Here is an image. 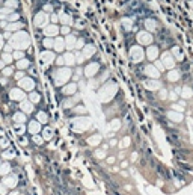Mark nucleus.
<instances>
[{"label":"nucleus","instance_id":"1","mask_svg":"<svg viewBox=\"0 0 193 195\" xmlns=\"http://www.w3.org/2000/svg\"><path fill=\"white\" fill-rule=\"evenodd\" d=\"M9 44L12 45V49H17V50H24V49H27L29 44H30L29 33L24 32V30L14 32V33H12V36H11V39H9Z\"/></svg>","mask_w":193,"mask_h":195},{"label":"nucleus","instance_id":"2","mask_svg":"<svg viewBox=\"0 0 193 195\" xmlns=\"http://www.w3.org/2000/svg\"><path fill=\"white\" fill-rule=\"evenodd\" d=\"M48 21V15L45 14V12H38L33 18V24L36 26V27H44L45 24Z\"/></svg>","mask_w":193,"mask_h":195},{"label":"nucleus","instance_id":"3","mask_svg":"<svg viewBox=\"0 0 193 195\" xmlns=\"http://www.w3.org/2000/svg\"><path fill=\"white\" fill-rule=\"evenodd\" d=\"M23 27V23H20V21H14V23H8V26H6V30H9V32H18V30H21Z\"/></svg>","mask_w":193,"mask_h":195},{"label":"nucleus","instance_id":"4","mask_svg":"<svg viewBox=\"0 0 193 195\" xmlns=\"http://www.w3.org/2000/svg\"><path fill=\"white\" fill-rule=\"evenodd\" d=\"M137 39H139V43H142V44H148V43H151V35L148 32H140L137 35Z\"/></svg>","mask_w":193,"mask_h":195},{"label":"nucleus","instance_id":"5","mask_svg":"<svg viewBox=\"0 0 193 195\" xmlns=\"http://www.w3.org/2000/svg\"><path fill=\"white\" fill-rule=\"evenodd\" d=\"M57 30H59V29H57V26H53V24H51V26H47V27L44 29V33L50 38V36H53V35H56Z\"/></svg>","mask_w":193,"mask_h":195},{"label":"nucleus","instance_id":"6","mask_svg":"<svg viewBox=\"0 0 193 195\" xmlns=\"http://www.w3.org/2000/svg\"><path fill=\"white\" fill-rule=\"evenodd\" d=\"M20 85H21L24 89H32V88H33V82H32L30 79H27V77L21 79V82H20Z\"/></svg>","mask_w":193,"mask_h":195},{"label":"nucleus","instance_id":"7","mask_svg":"<svg viewBox=\"0 0 193 195\" xmlns=\"http://www.w3.org/2000/svg\"><path fill=\"white\" fill-rule=\"evenodd\" d=\"M5 6H6V8H11V9H15L18 6V0H6Z\"/></svg>","mask_w":193,"mask_h":195},{"label":"nucleus","instance_id":"8","mask_svg":"<svg viewBox=\"0 0 193 195\" xmlns=\"http://www.w3.org/2000/svg\"><path fill=\"white\" fill-rule=\"evenodd\" d=\"M11 97L14 100H20V98H23V94H21V91H18V89H12L11 91Z\"/></svg>","mask_w":193,"mask_h":195},{"label":"nucleus","instance_id":"9","mask_svg":"<svg viewBox=\"0 0 193 195\" xmlns=\"http://www.w3.org/2000/svg\"><path fill=\"white\" fill-rule=\"evenodd\" d=\"M18 14H17V12H12V14H9L8 15V18H6V21H8V23H14V21H18Z\"/></svg>","mask_w":193,"mask_h":195},{"label":"nucleus","instance_id":"10","mask_svg":"<svg viewBox=\"0 0 193 195\" xmlns=\"http://www.w3.org/2000/svg\"><path fill=\"white\" fill-rule=\"evenodd\" d=\"M145 26H146V27H148L149 30H152V29H155V21H154V20H145Z\"/></svg>","mask_w":193,"mask_h":195},{"label":"nucleus","instance_id":"11","mask_svg":"<svg viewBox=\"0 0 193 195\" xmlns=\"http://www.w3.org/2000/svg\"><path fill=\"white\" fill-rule=\"evenodd\" d=\"M122 24L125 26V29H131V26H133V20H130V18H124L122 20Z\"/></svg>","mask_w":193,"mask_h":195},{"label":"nucleus","instance_id":"12","mask_svg":"<svg viewBox=\"0 0 193 195\" xmlns=\"http://www.w3.org/2000/svg\"><path fill=\"white\" fill-rule=\"evenodd\" d=\"M18 67H20V68H27V67H29V60L27 59H20Z\"/></svg>","mask_w":193,"mask_h":195},{"label":"nucleus","instance_id":"13","mask_svg":"<svg viewBox=\"0 0 193 195\" xmlns=\"http://www.w3.org/2000/svg\"><path fill=\"white\" fill-rule=\"evenodd\" d=\"M21 109L26 111V112H30V111H32V106H30V103H27V102H23V103H21Z\"/></svg>","mask_w":193,"mask_h":195},{"label":"nucleus","instance_id":"14","mask_svg":"<svg viewBox=\"0 0 193 195\" xmlns=\"http://www.w3.org/2000/svg\"><path fill=\"white\" fill-rule=\"evenodd\" d=\"M59 18H61V21H62V23H71V17H70V15H66V14H62Z\"/></svg>","mask_w":193,"mask_h":195},{"label":"nucleus","instance_id":"15","mask_svg":"<svg viewBox=\"0 0 193 195\" xmlns=\"http://www.w3.org/2000/svg\"><path fill=\"white\" fill-rule=\"evenodd\" d=\"M55 47H56L57 50H62V49H63V41H62V39H56Z\"/></svg>","mask_w":193,"mask_h":195},{"label":"nucleus","instance_id":"16","mask_svg":"<svg viewBox=\"0 0 193 195\" xmlns=\"http://www.w3.org/2000/svg\"><path fill=\"white\" fill-rule=\"evenodd\" d=\"M3 60L5 62H12V55L11 53H3Z\"/></svg>","mask_w":193,"mask_h":195},{"label":"nucleus","instance_id":"17","mask_svg":"<svg viewBox=\"0 0 193 195\" xmlns=\"http://www.w3.org/2000/svg\"><path fill=\"white\" fill-rule=\"evenodd\" d=\"M12 58H15V59H21V58H23V53H21V50H17V51H14V55H12Z\"/></svg>","mask_w":193,"mask_h":195},{"label":"nucleus","instance_id":"18","mask_svg":"<svg viewBox=\"0 0 193 195\" xmlns=\"http://www.w3.org/2000/svg\"><path fill=\"white\" fill-rule=\"evenodd\" d=\"M12 71H14V70H12L11 67H8V68H3V74H5V76H11Z\"/></svg>","mask_w":193,"mask_h":195},{"label":"nucleus","instance_id":"19","mask_svg":"<svg viewBox=\"0 0 193 195\" xmlns=\"http://www.w3.org/2000/svg\"><path fill=\"white\" fill-rule=\"evenodd\" d=\"M44 45L48 49V47H51V45H53V41H51L50 38H45V39H44Z\"/></svg>","mask_w":193,"mask_h":195},{"label":"nucleus","instance_id":"20","mask_svg":"<svg viewBox=\"0 0 193 195\" xmlns=\"http://www.w3.org/2000/svg\"><path fill=\"white\" fill-rule=\"evenodd\" d=\"M15 121H24L26 118H24V115H23V113H15Z\"/></svg>","mask_w":193,"mask_h":195},{"label":"nucleus","instance_id":"21","mask_svg":"<svg viewBox=\"0 0 193 195\" xmlns=\"http://www.w3.org/2000/svg\"><path fill=\"white\" fill-rule=\"evenodd\" d=\"M66 43H68V45H74V43H76L74 36H68V38H66Z\"/></svg>","mask_w":193,"mask_h":195},{"label":"nucleus","instance_id":"22","mask_svg":"<svg viewBox=\"0 0 193 195\" xmlns=\"http://www.w3.org/2000/svg\"><path fill=\"white\" fill-rule=\"evenodd\" d=\"M30 100H32V102H38V100H39V95H38V94H35V92H33L32 95H30Z\"/></svg>","mask_w":193,"mask_h":195},{"label":"nucleus","instance_id":"23","mask_svg":"<svg viewBox=\"0 0 193 195\" xmlns=\"http://www.w3.org/2000/svg\"><path fill=\"white\" fill-rule=\"evenodd\" d=\"M44 59H48V60H51L53 59V55H51V53H44Z\"/></svg>","mask_w":193,"mask_h":195},{"label":"nucleus","instance_id":"24","mask_svg":"<svg viewBox=\"0 0 193 195\" xmlns=\"http://www.w3.org/2000/svg\"><path fill=\"white\" fill-rule=\"evenodd\" d=\"M6 26H8V21H6V20H2V21H0V27L6 29Z\"/></svg>","mask_w":193,"mask_h":195},{"label":"nucleus","instance_id":"25","mask_svg":"<svg viewBox=\"0 0 193 195\" xmlns=\"http://www.w3.org/2000/svg\"><path fill=\"white\" fill-rule=\"evenodd\" d=\"M155 50H157V49H154V47H152V49H149V56H151V58L155 56Z\"/></svg>","mask_w":193,"mask_h":195},{"label":"nucleus","instance_id":"26","mask_svg":"<svg viewBox=\"0 0 193 195\" xmlns=\"http://www.w3.org/2000/svg\"><path fill=\"white\" fill-rule=\"evenodd\" d=\"M44 9H45V11H48V12H51V11H53V6H51V5H45V6H44Z\"/></svg>","mask_w":193,"mask_h":195},{"label":"nucleus","instance_id":"27","mask_svg":"<svg viewBox=\"0 0 193 195\" xmlns=\"http://www.w3.org/2000/svg\"><path fill=\"white\" fill-rule=\"evenodd\" d=\"M5 50H6V53H11V51H12V45H11V44H8V45L5 47Z\"/></svg>","mask_w":193,"mask_h":195},{"label":"nucleus","instance_id":"28","mask_svg":"<svg viewBox=\"0 0 193 195\" xmlns=\"http://www.w3.org/2000/svg\"><path fill=\"white\" fill-rule=\"evenodd\" d=\"M109 194L110 195H121V194H119L118 191H115V189H109Z\"/></svg>","mask_w":193,"mask_h":195},{"label":"nucleus","instance_id":"29","mask_svg":"<svg viewBox=\"0 0 193 195\" xmlns=\"http://www.w3.org/2000/svg\"><path fill=\"white\" fill-rule=\"evenodd\" d=\"M3 47H5V43H3V36L0 35V49H3Z\"/></svg>","mask_w":193,"mask_h":195},{"label":"nucleus","instance_id":"30","mask_svg":"<svg viewBox=\"0 0 193 195\" xmlns=\"http://www.w3.org/2000/svg\"><path fill=\"white\" fill-rule=\"evenodd\" d=\"M23 76H24L23 73H17V74H15V77H17V79H23Z\"/></svg>","mask_w":193,"mask_h":195},{"label":"nucleus","instance_id":"31","mask_svg":"<svg viewBox=\"0 0 193 195\" xmlns=\"http://www.w3.org/2000/svg\"><path fill=\"white\" fill-rule=\"evenodd\" d=\"M62 32H63V33H68V32H70V29L65 26V27H62Z\"/></svg>","mask_w":193,"mask_h":195},{"label":"nucleus","instance_id":"32","mask_svg":"<svg viewBox=\"0 0 193 195\" xmlns=\"http://www.w3.org/2000/svg\"><path fill=\"white\" fill-rule=\"evenodd\" d=\"M0 68H5V60H0Z\"/></svg>","mask_w":193,"mask_h":195},{"label":"nucleus","instance_id":"33","mask_svg":"<svg viewBox=\"0 0 193 195\" xmlns=\"http://www.w3.org/2000/svg\"><path fill=\"white\" fill-rule=\"evenodd\" d=\"M0 135H2V132H0Z\"/></svg>","mask_w":193,"mask_h":195}]
</instances>
